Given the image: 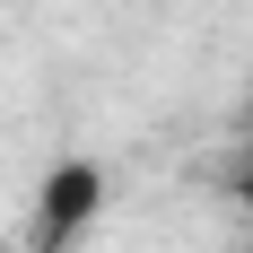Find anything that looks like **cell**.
Returning a JSON list of instances; mask_svg holds the SVG:
<instances>
[{"instance_id": "6da1fadb", "label": "cell", "mask_w": 253, "mask_h": 253, "mask_svg": "<svg viewBox=\"0 0 253 253\" xmlns=\"http://www.w3.org/2000/svg\"><path fill=\"white\" fill-rule=\"evenodd\" d=\"M35 236H26V253H70L79 236L105 218V166L96 157H52L44 175H35Z\"/></svg>"}, {"instance_id": "7a4b0ae2", "label": "cell", "mask_w": 253, "mask_h": 253, "mask_svg": "<svg viewBox=\"0 0 253 253\" xmlns=\"http://www.w3.org/2000/svg\"><path fill=\"white\" fill-rule=\"evenodd\" d=\"M227 192H236V210H253V149L236 157V175H227Z\"/></svg>"}]
</instances>
